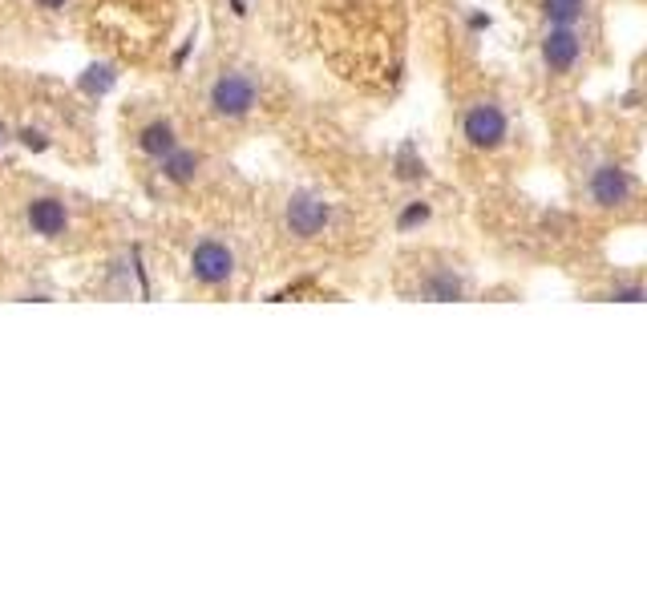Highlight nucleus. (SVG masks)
Listing matches in <instances>:
<instances>
[{
	"mask_svg": "<svg viewBox=\"0 0 647 606\" xmlns=\"http://www.w3.org/2000/svg\"><path fill=\"white\" fill-rule=\"evenodd\" d=\"M283 223H288L291 235L316 239L328 223H332V206H328L320 194H291L288 211H283Z\"/></svg>",
	"mask_w": 647,
	"mask_h": 606,
	"instance_id": "1",
	"label": "nucleus"
},
{
	"mask_svg": "<svg viewBox=\"0 0 647 606\" xmlns=\"http://www.w3.org/2000/svg\"><path fill=\"white\" fill-rule=\"evenodd\" d=\"M211 106L223 118H243L255 106V81L243 73H223L211 90Z\"/></svg>",
	"mask_w": 647,
	"mask_h": 606,
	"instance_id": "2",
	"label": "nucleus"
},
{
	"mask_svg": "<svg viewBox=\"0 0 647 606\" xmlns=\"http://www.w3.org/2000/svg\"><path fill=\"white\" fill-rule=\"evenodd\" d=\"M461 134H465V142L470 146H478V150H490V146H498L506 137V118H502V109L498 106H473L470 114H465L461 121Z\"/></svg>",
	"mask_w": 647,
	"mask_h": 606,
	"instance_id": "3",
	"label": "nucleus"
},
{
	"mask_svg": "<svg viewBox=\"0 0 647 606\" xmlns=\"http://www.w3.org/2000/svg\"><path fill=\"white\" fill-rule=\"evenodd\" d=\"M191 271H195L198 283L219 288V283H227L231 271H235V255H231L223 242H198L195 255H191Z\"/></svg>",
	"mask_w": 647,
	"mask_h": 606,
	"instance_id": "4",
	"label": "nucleus"
},
{
	"mask_svg": "<svg viewBox=\"0 0 647 606\" xmlns=\"http://www.w3.org/2000/svg\"><path fill=\"white\" fill-rule=\"evenodd\" d=\"M542 61H547L555 73H566L579 61V37L566 24H550V33L542 37Z\"/></svg>",
	"mask_w": 647,
	"mask_h": 606,
	"instance_id": "5",
	"label": "nucleus"
},
{
	"mask_svg": "<svg viewBox=\"0 0 647 606\" xmlns=\"http://www.w3.org/2000/svg\"><path fill=\"white\" fill-rule=\"evenodd\" d=\"M591 198L599 206H623L632 198V175L619 166H599L591 175Z\"/></svg>",
	"mask_w": 647,
	"mask_h": 606,
	"instance_id": "6",
	"label": "nucleus"
},
{
	"mask_svg": "<svg viewBox=\"0 0 647 606\" xmlns=\"http://www.w3.org/2000/svg\"><path fill=\"white\" fill-rule=\"evenodd\" d=\"M29 227L37 231V235H45V239L65 235V227H69L65 203H57V198H37V203L29 206Z\"/></svg>",
	"mask_w": 647,
	"mask_h": 606,
	"instance_id": "7",
	"label": "nucleus"
},
{
	"mask_svg": "<svg viewBox=\"0 0 647 606\" xmlns=\"http://www.w3.org/2000/svg\"><path fill=\"white\" fill-rule=\"evenodd\" d=\"M195 170H198V158L191 150H167L162 154V175H167L170 182H178V186H183V182H191L195 178Z\"/></svg>",
	"mask_w": 647,
	"mask_h": 606,
	"instance_id": "8",
	"label": "nucleus"
},
{
	"mask_svg": "<svg viewBox=\"0 0 647 606\" xmlns=\"http://www.w3.org/2000/svg\"><path fill=\"white\" fill-rule=\"evenodd\" d=\"M583 13H586V0H542V16L550 24H566L571 29L575 21H583Z\"/></svg>",
	"mask_w": 647,
	"mask_h": 606,
	"instance_id": "9",
	"label": "nucleus"
},
{
	"mask_svg": "<svg viewBox=\"0 0 647 606\" xmlns=\"http://www.w3.org/2000/svg\"><path fill=\"white\" fill-rule=\"evenodd\" d=\"M138 146H142L146 154H154V158H162L167 150H175V129H170L167 121H154V126H146V129H142Z\"/></svg>",
	"mask_w": 647,
	"mask_h": 606,
	"instance_id": "10",
	"label": "nucleus"
},
{
	"mask_svg": "<svg viewBox=\"0 0 647 606\" xmlns=\"http://www.w3.org/2000/svg\"><path fill=\"white\" fill-rule=\"evenodd\" d=\"M425 296L429 299H457L461 296V279H453V275H437V279L425 283Z\"/></svg>",
	"mask_w": 647,
	"mask_h": 606,
	"instance_id": "11",
	"label": "nucleus"
},
{
	"mask_svg": "<svg viewBox=\"0 0 647 606\" xmlns=\"http://www.w3.org/2000/svg\"><path fill=\"white\" fill-rule=\"evenodd\" d=\"M429 219V206L425 203H413L409 211L401 214V231H409V227H417V223H425Z\"/></svg>",
	"mask_w": 647,
	"mask_h": 606,
	"instance_id": "12",
	"label": "nucleus"
},
{
	"mask_svg": "<svg viewBox=\"0 0 647 606\" xmlns=\"http://www.w3.org/2000/svg\"><path fill=\"white\" fill-rule=\"evenodd\" d=\"M611 299H627V303H635V299H643V288H619V291H611Z\"/></svg>",
	"mask_w": 647,
	"mask_h": 606,
	"instance_id": "13",
	"label": "nucleus"
},
{
	"mask_svg": "<svg viewBox=\"0 0 647 606\" xmlns=\"http://www.w3.org/2000/svg\"><path fill=\"white\" fill-rule=\"evenodd\" d=\"M21 142L29 146V150H45V137H41V134H33V129H24V134H21Z\"/></svg>",
	"mask_w": 647,
	"mask_h": 606,
	"instance_id": "14",
	"label": "nucleus"
},
{
	"mask_svg": "<svg viewBox=\"0 0 647 606\" xmlns=\"http://www.w3.org/2000/svg\"><path fill=\"white\" fill-rule=\"evenodd\" d=\"M37 5H45V8H65V0H37Z\"/></svg>",
	"mask_w": 647,
	"mask_h": 606,
	"instance_id": "15",
	"label": "nucleus"
},
{
	"mask_svg": "<svg viewBox=\"0 0 647 606\" xmlns=\"http://www.w3.org/2000/svg\"><path fill=\"white\" fill-rule=\"evenodd\" d=\"M0 142H5V126H0Z\"/></svg>",
	"mask_w": 647,
	"mask_h": 606,
	"instance_id": "16",
	"label": "nucleus"
}]
</instances>
